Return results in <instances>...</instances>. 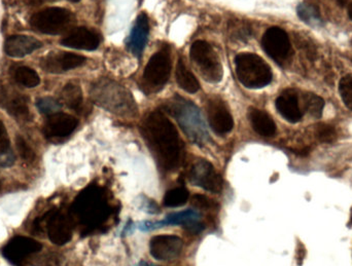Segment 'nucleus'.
I'll return each mask as SVG.
<instances>
[{
  "mask_svg": "<svg viewBox=\"0 0 352 266\" xmlns=\"http://www.w3.org/2000/svg\"><path fill=\"white\" fill-rule=\"evenodd\" d=\"M142 128L144 138L161 167L167 171L175 170L179 165L182 152L175 125L164 113L154 111L146 117Z\"/></svg>",
  "mask_w": 352,
  "mask_h": 266,
  "instance_id": "1",
  "label": "nucleus"
},
{
  "mask_svg": "<svg viewBox=\"0 0 352 266\" xmlns=\"http://www.w3.org/2000/svg\"><path fill=\"white\" fill-rule=\"evenodd\" d=\"M167 109L175 117L178 125L190 141L198 145L208 142V132L202 114L196 105L182 97L176 96L168 103Z\"/></svg>",
  "mask_w": 352,
  "mask_h": 266,
  "instance_id": "2",
  "label": "nucleus"
},
{
  "mask_svg": "<svg viewBox=\"0 0 352 266\" xmlns=\"http://www.w3.org/2000/svg\"><path fill=\"white\" fill-rule=\"evenodd\" d=\"M72 213L87 228H97L107 219L109 207L102 191L91 185L82 191L74 201Z\"/></svg>",
  "mask_w": 352,
  "mask_h": 266,
  "instance_id": "3",
  "label": "nucleus"
},
{
  "mask_svg": "<svg viewBox=\"0 0 352 266\" xmlns=\"http://www.w3.org/2000/svg\"><path fill=\"white\" fill-rule=\"evenodd\" d=\"M235 65L238 80L245 88H264L272 80V70L260 56L240 53L236 57Z\"/></svg>",
  "mask_w": 352,
  "mask_h": 266,
  "instance_id": "4",
  "label": "nucleus"
},
{
  "mask_svg": "<svg viewBox=\"0 0 352 266\" xmlns=\"http://www.w3.org/2000/svg\"><path fill=\"white\" fill-rule=\"evenodd\" d=\"M74 23V14L62 8H51L37 12L31 18L30 24L43 34L57 35L65 32Z\"/></svg>",
  "mask_w": 352,
  "mask_h": 266,
  "instance_id": "5",
  "label": "nucleus"
},
{
  "mask_svg": "<svg viewBox=\"0 0 352 266\" xmlns=\"http://www.w3.org/2000/svg\"><path fill=\"white\" fill-rule=\"evenodd\" d=\"M190 58L196 63L203 77L210 82H219L223 77V67L217 53L210 45L204 40L192 43Z\"/></svg>",
  "mask_w": 352,
  "mask_h": 266,
  "instance_id": "6",
  "label": "nucleus"
},
{
  "mask_svg": "<svg viewBox=\"0 0 352 266\" xmlns=\"http://www.w3.org/2000/svg\"><path fill=\"white\" fill-rule=\"evenodd\" d=\"M92 92L95 100L109 110L121 112L130 110L134 106L132 97L128 96L125 88L115 82H100L94 86Z\"/></svg>",
  "mask_w": 352,
  "mask_h": 266,
  "instance_id": "7",
  "label": "nucleus"
},
{
  "mask_svg": "<svg viewBox=\"0 0 352 266\" xmlns=\"http://www.w3.org/2000/svg\"><path fill=\"white\" fill-rule=\"evenodd\" d=\"M188 180L195 186L201 187L209 193H219L223 189V180L214 167L205 160L192 164L188 171Z\"/></svg>",
  "mask_w": 352,
  "mask_h": 266,
  "instance_id": "8",
  "label": "nucleus"
},
{
  "mask_svg": "<svg viewBox=\"0 0 352 266\" xmlns=\"http://www.w3.org/2000/svg\"><path fill=\"white\" fill-rule=\"evenodd\" d=\"M170 71L171 61L168 51H158L151 58L144 69V80L154 88H162L168 82Z\"/></svg>",
  "mask_w": 352,
  "mask_h": 266,
  "instance_id": "9",
  "label": "nucleus"
},
{
  "mask_svg": "<svg viewBox=\"0 0 352 266\" xmlns=\"http://www.w3.org/2000/svg\"><path fill=\"white\" fill-rule=\"evenodd\" d=\"M262 45L267 55L277 63L285 61L291 51L289 36L285 30L278 27H272L265 32Z\"/></svg>",
  "mask_w": 352,
  "mask_h": 266,
  "instance_id": "10",
  "label": "nucleus"
},
{
  "mask_svg": "<svg viewBox=\"0 0 352 266\" xmlns=\"http://www.w3.org/2000/svg\"><path fill=\"white\" fill-rule=\"evenodd\" d=\"M207 115L211 129L219 134L226 135L233 130L234 121L226 103L219 97H213L207 102Z\"/></svg>",
  "mask_w": 352,
  "mask_h": 266,
  "instance_id": "11",
  "label": "nucleus"
},
{
  "mask_svg": "<svg viewBox=\"0 0 352 266\" xmlns=\"http://www.w3.org/2000/svg\"><path fill=\"white\" fill-rule=\"evenodd\" d=\"M47 237L53 244L63 246L72 238V224L69 218L60 211L47 214Z\"/></svg>",
  "mask_w": 352,
  "mask_h": 266,
  "instance_id": "12",
  "label": "nucleus"
},
{
  "mask_svg": "<svg viewBox=\"0 0 352 266\" xmlns=\"http://www.w3.org/2000/svg\"><path fill=\"white\" fill-rule=\"evenodd\" d=\"M184 242L176 236L162 234L151 240V255L157 261H171L182 254Z\"/></svg>",
  "mask_w": 352,
  "mask_h": 266,
  "instance_id": "13",
  "label": "nucleus"
},
{
  "mask_svg": "<svg viewBox=\"0 0 352 266\" xmlns=\"http://www.w3.org/2000/svg\"><path fill=\"white\" fill-rule=\"evenodd\" d=\"M41 250V245L33 239L16 237L2 250V254L12 265H21L27 257Z\"/></svg>",
  "mask_w": 352,
  "mask_h": 266,
  "instance_id": "14",
  "label": "nucleus"
},
{
  "mask_svg": "<svg viewBox=\"0 0 352 266\" xmlns=\"http://www.w3.org/2000/svg\"><path fill=\"white\" fill-rule=\"evenodd\" d=\"M85 62H86V58L82 56L63 51V53H52L43 58L41 65L45 71L58 74L80 67Z\"/></svg>",
  "mask_w": 352,
  "mask_h": 266,
  "instance_id": "15",
  "label": "nucleus"
},
{
  "mask_svg": "<svg viewBox=\"0 0 352 266\" xmlns=\"http://www.w3.org/2000/svg\"><path fill=\"white\" fill-rule=\"evenodd\" d=\"M199 220H200V215L198 212L194 210H186V211L170 214L162 221L146 222L140 228L142 230H153L167 226H184L190 228L192 232H199L201 230Z\"/></svg>",
  "mask_w": 352,
  "mask_h": 266,
  "instance_id": "16",
  "label": "nucleus"
},
{
  "mask_svg": "<svg viewBox=\"0 0 352 266\" xmlns=\"http://www.w3.org/2000/svg\"><path fill=\"white\" fill-rule=\"evenodd\" d=\"M78 127V119L66 113L56 112L45 121L43 133L47 138H65Z\"/></svg>",
  "mask_w": 352,
  "mask_h": 266,
  "instance_id": "17",
  "label": "nucleus"
},
{
  "mask_svg": "<svg viewBox=\"0 0 352 266\" xmlns=\"http://www.w3.org/2000/svg\"><path fill=\"white\" fill-rule=\"evenodd\" d=\"M43 43L32 36L12 35L4 43V51L12 58H23L36 49H41Z\"/></svg>",
  "mask_w": 352,
  "mask_h": 266,
  "instance_id": "18",
  "label": "nucleus"
},
{
  "mask_svg": "<svg viewBox=\"0 0 352 266\" xmlns=\"http://www.w3.org/2000/svg\"><path fill=\"white\" fill-rule=\"evenodd\" d=\"M100 38L96 33L87 28H76L72 30L67 36L62 39L61 45L72 49L94 51L98 47Z\"/></svg>",
  "mask_w": 352,
  "mask_h": 266,
  "instance_id": "19",
  "label": "nucleus"
},
{
  "mask_svg": "<svg viewBox=\"0 0 352 266\" xmlns=\"http://www.w3.org/2000/svg\"><path fill=\"white\" fill-rule=\"evenodd\" d=\"M150 34V23L146 14H140L128 39V47L133 55L140 57Z\"/></svg>",
  "mask_w": 352,
  "mask_h": 266,
  "instance_id": "20",
  "label": "nucleus"
},
{
  "mask_svg": "<svg viewBox=\"0 0 352 266\" xmlns=\"http://www.w3.org/2000/svg\"><path fill=\"white\" fill-rule=\"evenodd\" d=\"M0 103L14 119L22 121H28L30 119L27 99L22 95L8 92L3 88L0 97Z\"/></svg>",
  "mask_w": 352,
  "mask_h": 266,
  "instance_id": "21",
  "label": "nucleus"
},
{
  "mask_svg": "<svg viewBox=\"0 0 352 266\" xmlns=\"http://www.w3.org/2000/svg\"><path fill=\"white\" fill-rule=\"evenodd\" d=\"M276 108L283 119L292 123L301 121L302 111L297 94L294 90H285L276 100Z\"/></svg>",
  "mask_w": 352,
  "mask_h": 266,
  "instance_id": "22",
  "label": "nucleus"
},
{
  "mask_svg": "<svg viewBox=\"0 0 352 266\" xmlns=\"http://www.w3.org/2000/svg\"><path fill=\"white\" fill-rule=\"evenodd\" d=\"M250 121L254 131L263 137H272L276 133L274 121L265 111L252 109L250 111Z\"/></svg>",
  "mask_w": 352,
  "mask_h": 266,
  "instance_id": "23",
  "label": "nucleus"
},
{
  "mask_svg": "<svg viewBox=\"0 0 352 266\" xmlns=\"http://www.w3.org/2000/svg\"><path fill=\"white\" fill-rule=\"evenodd\" d=\"M176 82L178 86L188 94H195L200 90V84L196 76L186 67V63L182 59L178 61L175 71Z\"/></svg>",
  "mask_w": 352,
  "mask_h": 266,
  "instance_id": "24",
  "label": "nucleus"
},
{
  "mask_svg": "<svg viewBox=\"0 0 352 266\" xmlns=\"http://www.w3.org/2000/svg\"><path fill=\"white\" fill-rule=\"evenodd\" d=\"M12 75L18 84L26 88H35L41 84L38 74L26 66H16L12 68Z\"/></svg>",
  "mask_w": 352,
  "mask_h": 266,
  "instance_id": "25",
  "label": "nucleus"
},
{
  "mask_svg": "<svg viewBox=\"0 0 352 266\" xmlns=\"http://www.w3.org/2000/svg\"><path fill=\"white\" fill-rule=\"evenodd\" d=\"M61 99L69 108L78 110L82 104V88L76 82H69L62 90Z\"/></svg>",
  "mask_w": 352,
  "mask_h": 266,
  "instance_id": "26",
  "label": "nucleus"
},
{
  "mask_svg": "<svg viewBox=\"0 0 352 266\" xmlns=\"http://www.w3.org/2000/svg\"><path fill=\"white\" fill-rule=\"evenodd\" d=\"M303 105L308 114L314 119L322 117L324 107V99L312 93H305L303 95Z\"/></svg>",
  "mask_w": 352,
  "mask_h": 266,
  "instance_id": "27",
  "label": "nucleus"
},
{
  "mask_svg": "<svg viewBox=\"0 0 352 266\" xmlns=\"http://www.w3.org/2000/svg\"><path fill=\"white\" fill-rule=\"evenodd\" d=\"M188 197L190 195L186 189L179 187V189H171L165 195L164 205L169 208L182 207L188 202Z\"/></svg>",
  "mask_w": 352,
  "mask_h": 266,
  "instance_id": "28",
  "label": "nucleus"
},
{
  "mask_svg": "<svg viewBox=\"0 0 352 266\" xmlns=\"http://www.w3.org/2000/svg\"><path fill=\"white\" fill-rule=\"evenodd\" d=\"M298 14L307 24L316 25L320 23V12L314 6L310 5V4H300L299 8H298Z\"/></svg>",
  "mask_w": 352,
  "mask_h": 266,
  "instance_id": "29",
  "label": "nucleus"
},
{
  "mask_svg": "<svg viewBox=\"0 0 352 266\" xmlns=\"http://www.w3.org/2000/svg\"><path fill=\"white\" fill-rule=\"evenodd\" d=\"M339 92L343 103L352 111V75H346L340 80Z\"/></svg>",
  "mask_w": 352,
  "mask_h": 266,
  "instance_id": "30",
  "label": "nucleus"
},
{
  "mask_svg": "<svg viewBox=\"0 0 352 266\" xmlns=\"http://www.w3.org/2000/svg\"><path fill=\"white\" fill-rule=\"evenodd\" d=\"M36 106L41 113L50 115L58 112L60 108H61V104L55 99L51 98V97L38 99L36 102Z\"/></svg>",
  "mask_w": 352,
  "mask_h": 266,
  "instance_id": "31",
  "label": "nucleus"
},
{
  "mask_svg": "<svg viewBox=\"0 0 352 266\" xmlns=\"http://www.w3.org/2000/svg\"><path fill=\"white\" fill-rule=\"evenodd\" d=\"M316 136L320 141L324 143H331L334 142L337 138L336 130L328 125H320L316 130Z\"/></svg>",
  "mask_w": 352,
  "mask_h": 266,
  "instance_id": "32",
  "label": "nucleus"
},
{
  "mask_svg": "<svg viewBox=\"0 0 352 266\" xmlns=\"http://www.w3.org/2000/svg\"><path fill=\"white\" fill-rule=\"evenodd\" d=\"M16 148L23 160L31 162L34 158V152L22 137L16 138Z\"/></svg>",
  "mask_w": 352,
  "mask_h": 266,
  "instance_id": "33",
  "label": "nucleus"
},
{
  "mask_svg": "<svg viewBox=\"0 0 352 266\" xmlns=\"http://www.w3.org/2000/svg\"><path fill=\"white\" fill-rule=\"evenodd\" d=\"M10 143L8 138V132L3 123L0 121V156H6L10 152Z\"/></svg>",
  "mask_w": 352,
  "mask_h": 266,
  "instance_id": "34",
  "label": "nucleus"
},
{
  "mask_svg": "<svg viewBox=\"0 0 352 266\" xmlns=\"http://www.w3.org/2000/svg\"><path fill=\"white\" fill-rule=\"evenodd\" d=\"M192 202L198 208H207L210 206V201L204 195H196L192 199Z\"/></svg>",
  "mask_w": 352,
  "mask_h": 266,
  "instance_id": "35",
  "label": "nucleus"
},
{
  "mask_svg": "<svg viewBox=\"0 0 352 266\" xmlns=\"http://www.w3.org/2000/svg\"><path fill=\"white\" fill-rule=\"evenodd\" d=\"M349 16H351V19L352 20V3L351 5V8H349Z\"/></svg>",
  "mask_w": 352,
  "mask_h": 266,
  "instance_id": "36",
  "label": "nucleus"
},
{
  "mask_svg": "<svg viewBox=\"0 0 352 266\" xmlns=\"http://www.w3.org/2000/svg\"><path fill=\"white\" fill-rule=\"evenodd\" d=\"M69 1H72V2H78V1H80V0H69Z\"/></svg>",
  "mask_w": 352,
  "mask_h": 266,
  "instance_id": "37",
  "label": "nucleus"
}]
</instances>
